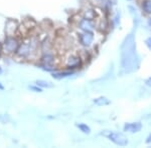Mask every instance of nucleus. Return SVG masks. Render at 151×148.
<instances>
[{
	"instance_id": "9d476101",
	"label": "nucleus",
	"mask_w": 151,
	"mask_h": 148,
	"mask_svg": "<svg viewBox=\"0 0 151 148\" xmlns=\"http://www.w3.org/2000/svg\"><path fill=\"white\" fill-rule=\"evenodd\" d=\"M94 103L98 106H104V105H108V104L110 103V100H109L107 97L101 96V97H98V98L94 99Z\"/></svg>"
},
{
	"instance_id": "39448f33",
	"label": "nucleus",
	"mask_w": 151,
	"mask_h": 148,
	"mask_svg": "<svg viewBox=\"0 0 151 148\" xmlns=\"http://www.w3.org/2000/svg\"><path fill=\"white\" fill-rule=\"evenodd\" d=\"M5 51L8 52V53H11V52H14V51H17L18 49V42L16 39L12 37H8L7 39L5 40Z\"/></svg>"
},
{
	"instance_id": "4468645a",
	"label": "nucleus",
	"mask_w": 151,
	"mask_h": 148,
	"mask_svg": "<svg viewBox=\"0 0 151 148\" xmlns=\"http://www.w3.org/2000/svg\"><path fill=\"white\" fill-rule=\"evenodd\" d=\"M77 127L79 128V129L81 130L83 133H86V134H89V133L91 132V128H90L87 124H84V123L77 124Z\"/></svg>"
},
{
	"instance_id": "6e6552de",
	"label": "nucleus",
	"mask_w": 151,
	"mask_h": 148,
	"mask_svg": "<svg viewBox=\"0 0 151 148\" xmlns=\"http://www.w3.org/2000/svg\"><path fill=\"white\" fill-rule=\"evenodd\" d=\"M81 64V58L80 56H76V55H70L67 58V62L65 65L70 68H77Z\"/></svg>"
},
{
	"instance_id": "2eb2a0df",
	"label": "nucleus",
	"mask_w": 151,
	"mask_h": 148,
	"mask_svg": "<svg viewBox=\"0 0 151 148\" xmlns=\"http://www.w3.org/2000/svg\"><path fill=\"white\" fill-rule=\"evenodd\" d=\"M95 16H96V13H95V11L92 10V9H90V10H87L86 12H85V18L89 19V20H92V19H94Z\"/></svg>"
},
{
	"instance_id": "f03ea898",
	"label": "nucleus",
	"mask_w": 151,
	"mask_h": 148,
	"mask_svg": "<svg viewBox=\"0 0 151 148\" xmlns=\"http://www.w3.org/2000/svg\"><path fill=\"white\" fill-rule=\"evenodd\" d=\"M102 134L104 136H106L109 140H111L113 143H115L116 145L119 146H126L128 144V140L126 138L125 135H123L122 133L118 132H112V131H105Z\"/></svg>"
},
{
	"instance_id": "0eeeda50",
	"label": "nucleus",
	"mask_w": 151,
	"mask_h": 148,
	"mask_svg": "<svg viewBox=\"0 0 151 148\" xmlns=\"http://www.w3.org/2000/svg\"><path fill=\"white\" fill-rule=\"evenodd\" d=\"M79 26L83 31H87V32H93L95 28V25L92 22V20H89L87 18L82 19L79 23Z\"/></svg>"
},
{
	"instance_id": "4be33fe9",
	"label": "nucleus",
	"mask_w": 151,
	"mask_h": 148,
	"mask_svg": "<svg viewBox=\"0 0 151 148\" xmlns=\"http://www.w3.org/2000/svg\"><path fill=\"white\" fill-rule=\"evenodd\" d=\"M1 73H2V69L0 68V74H1Z\"/></svg>"
},
{
	"instance_id": "7ed1b4c3",
	"label": "nucleus",
	"mask_w": 151,
	"mask_h": 148,
	"mask_svg": "<svg viewBox=\"0 0 151 148\" xmlns=\"http://www.w3.org/2000/svg\"><path fill=\"white\" fill-rule=\"evenodd\" d=\"M35 43L30 41L28 43H24V44L20 45L17 49V55L21 57H27L30 55V53L32 52V50H35Z\"/></svg>"
},
{
	"instance_id": "ddd939ff",
	"label": "nucleus",
	"mask_w": 151,
	"mask_h": 148,
	"mask_svg": "<svg viewBox=\"0 0 151 148\" xmlns=\"http://www.w3.org/2000/svg\"><path fill=\"white\" fill-rule=\"evenodd\" d=\"M53 61H55V58H53L52 55L50 54H47L42 57V64L45 65H52Z\"/></svg>"
},
{
	"instance_id": "412c9836",
	"label": "nucleus",
	"mask_w": 151,
	"mask_h": 148,
	"mask_svg": "<svg viewBox=\"0 0 151 148\" xmlns=\"http://www.w3.org/2000/svg\"><path fill=\"white\" fill-rule=\"evenodd\" d=\"M148 24H149V25L151 26V18L149 19V20H148Z\"/></svg>"
},
{
	"instance_id": "a211bd4d",
	"label": "nucleus",
	"mask_w": 151,
	"mask_h": 148,
	"mask_svg": "<svg viewBox=\"0 0 151 148\" xmlns=\"http://www.w3.org/2000/svg\"><path fill=\"white\" fill-rule=\"evenodd\" d=\"M145 84H146V85H147V86L151 87V77H149V78H148V79H146Z\"/></svg>"
},
{
	"instance_id": "aec40b11",
	"label": "nucleus",
	"mask_w": 151,
	"mask_h": 148,
	"mask_svg": "<svg viewBox=\"0 0 151 148\" xmlns=\"http://www.w3.org/2000/svg\"><path fill=\"white\" fill-rule=\"evenodd\" d=\"M4 89V87H3V85H2L1 83H0V90H3Z\"/></svg>"
},
{
	"instance_id": "423d86ee",
	"label": "nucleus",
	"mask_w": 151,
	"mask_h": 148,
	"mask_svg": "<svg viewBox=\"0 0 151 148\" xmlns=\"http://www.w3.org/2000/svg\"><path fill=\"white\" fill-rule=\"evenodd\" d=\"M142 129V124L140 122H131V123H126L124 126V131L129 133H136L139 132Z\"/></svg>"
},
{
	"instance_id": "1a4fd4ad",
	"label": "nucleus",
	"mask_w": 151,
	"mask_h": 148,
	"mask_svg": "<svg viewBox=\"0 0 151 148\" xmlns=\"http://www.w3.org/2000/svg\"><path fill=\"white\" fill-rule=\"evenodd\" d=\"M73 74H74L73 71H62V72H55V73L52 74V76L55 79H62V78H65V77H69Z\"/></svg>"
},
{
	"instance_id": "20e7f679",
	"label": "nucleus",
	"mask_w": 151,
	"mask_h": 148,
	"mask_svg": "<svg viewBox=\"0 0 151 148\" xmlns=\"http://www.w3.org/2000/svg\"><path fill=\"white\" fill-rule=\"evenodd\" d=\"M79 40L83 46H85V47H90V46L94 43L93 32H87V31H84V33L80 34Z\"/></svg>"
},
{
	"instance_id": "9b49d317",
	"label": "nucleus",
	"mask_w": 151,
	"mask_h": 148,
	"mask_svg": "<svg viewBox=\"0 0 151 148\" xmlns=\"http://www.w3.org/2000/svg\"><path fill=\"white\" fill-rule=\"evenodd\" d=\"M35 84L41 88H52L53 87V84L50 83V81H45V80H36Z\"/></svg>"
},
{
	"instance_id": "6ab92c4d",
	"label": "nucleus",
	"mask_w": 151,
	"mask_h": 148,
	"mask_svg": "<svg viewBox=\"0 0 151 148\" xmlns=\"http://www.w3.org/2000/svg\"><path fill=\"white\" fill-rule=\"evenodd\" d=\"M151 141V134L148 135V137H147V140H146V143H149Z\"/></svg>"
},
{
	"instance_id": "f3484780",
	"label": "nucleus",
	"mask_w": 151,
	"mask_h": 148,
	"mask_svg": "<svg viewBox=\"0 0 151 148\" xmlns=\"http://www.w3.org/2000/svg\"><path fill=\"white\" fill-rule=\"evenodd\" d=\"M145 43H146V45L148 46V48H150V49H151V37L147 38L146 41H145Z\"/></svg>"
},
{
	"instance_id": "dca6fc26",
	"label": "nucleus",
	"mask_w": 151,
	"mask_h": 148,
	"mask_svg": "<svg viewBox=\"0 0 151 148\" xmlns=\"http://www.w3.org/2000/svg\"><path fill=\"white\" fill-rule=\"evenodd\" d=\"M29 88L31 89V90H33L35 92H41V87H38L37 85L36 86H29Z\"/></svg>"
},
{
	"instance_id": "f8f14e48",
	"label": "nucleus",
	"mask_w": 151,
	"mask_h": 148,
	"mask_svg": "<svg viewBox=\"0 0 151 148\" xmlns=\"http://www.w3.org/2000/svg\"><path fill=\"white\" fill-rule=\"evenodd\" d=\"M142 9L146 14H151V0H144L143 1Z\"/></svg>"
},
{
	"instance_id": "f257e3e1",
	"label": "nucleus",
	"mask_w": 151,
	"mask_h": 148,
	"mask_svg": "<svg viewBox=\"0 0 151 148\" xmlns=\"http://www.w3.org/2000/svg\"><path fill=\"white\" fill-rule=\"evenodd\" d=\"M139 66V57L136 52V43L133 34H129L121 45V72L131 73Z\"/></svg>"
}]
</instances>
